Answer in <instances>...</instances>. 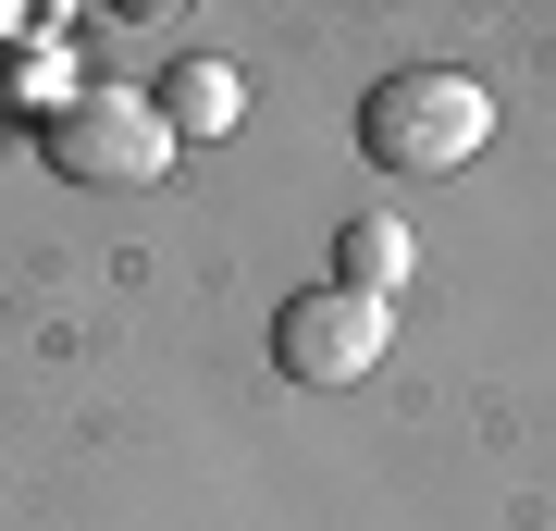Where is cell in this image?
Masks as SVG:
<instances>
[{"instance_id":"cell-1","label":"cell","mask_w":556,"mask_h":531,"mask_svg":"<svg viewBox=\"0 0 556 531\" xmlns=\"http://www.w3.org/2000/svg\"><path fill=\"white\" fill-rule=\"evenodd\" d=\"M358 149L383 174H470L495 149V87L457 75V62H408V75H383L358 99Z\"/></svg>"},{"instance_id":"cell-2","label":"cell","mask_w":556,"mask_h":531,"mask_svg":"<svg viewBox=\"0 0 556 531\" xmlns=\"http://www.w3.org/2000/svg\"><path fill=\"white\" fill-rule=\"evenodd\" d=\"M50 174L75 186H161L174 174V124L149 87H87L75 112H50Z\"/></svg>"},{"instance_id":"cell-3","label":"cell","mask_w":556,"mask_h":531,"mask_svg":"<svg viewBox=\"0 0 556 531\" xmlns=\"http://www.w3.org/2000/svg\"><path fill=\"white\" fill-rule=\"evenodd\" d=\"M383 346H396V309H383V296L309 285V296H285V309H273V358H285L298 383H371Z\"/></svg>"},{"instance_id":"cell-4","label":"cell","mask_w":556,"mask_h":531,"mask_svg":"<svg viewBox=\"0 0 556 531\" xmlns=\"http://www.w3.org/2000/svg\"><path fill=\"white\" fill-rule=\"evenodd\" d=\"M149 99H161V124H174V149H186V137L211 149V137H236V124H248V75H236V62H223V50L174 62V75H161Z\"/></svg>"},{"instance_id":"cell-5","label":"cell","mask_w":556,"mask_h":531,"mask_svg":"<svg viewBox=\"0 0 556 531\" xmlns=\"http://www.w3.org/2000/svg\"><path fill=\"white\" fill-rule=\"evenodd\" d=\"M408 273H420V236H408L396 211H358L346 236H334V285L346 296H396Z\"/></svg>"},{"instance_id":"cell-6","label":"cell","mask_w":556,"mask_h":531,"mask_svg":"<svg viewBox=\"0 0 556 531\" xmlns=\"http://www.w3.org/2000/svg\"><path fill=\"white\" fill-rule=\"evenodd\" d=\"M13 99H38V112H75V62H62V50H38V62H13Z\"/></svg>"}]
</instances>
